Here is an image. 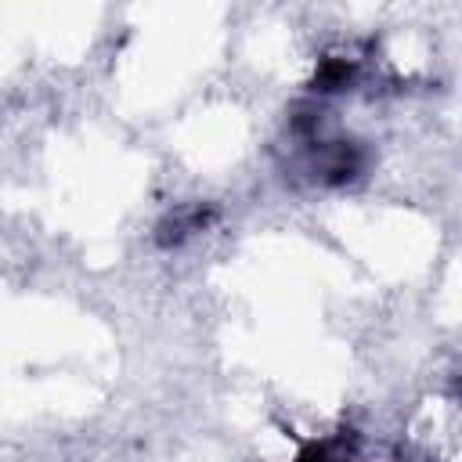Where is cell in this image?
I'll list each match as a JSON object with an SVG mask.
<instances>
[{"mask_svg":"<svg viewBox=\"0 0 462 462\" xmlns=\"http://www.w3.org/2000/svg\"><path fill=\"white\" fill-rule=\"evenodd\" d=\"M310 170L325 184H346L361 177L365 170V152L350 141H328V144H310Z\"/></svg>","mask_w":462,"mask_h":462,"instance_id":"obj_1","label":"cell"},{"mask_svg":"<svg viewBox=\"0 0 462 462\" xmlns=\"http://www.w3.org/2000/svg\"><path fill=\"white\" fill-rule=\"evenodd\" d=\"M209 220H213V209H209V206H180V209H173V213L155 227V242H159L162 249H173V245L188 242L191 235L206 231Z\"/></svg>","mask_w":462,"mask_h":462,"instance_id":"obj_2","label":"cell"},{"mask_svg":"<svg viewBox=\"0 0 462 462\" xmlns=\"http://www.w3.org/2000/svg\"><path fill=\"white\" fill-rule=\"evenodd\" d=\"M357 76V65L350 58H325L318 65V76H314V90L318 94H336V90H346Z\"/></svg>","mask_w":462,"mask_h":462,"instance_id":"obj_3","label":"cell"},{"mask_svg":"<svg viewBox=\"0 0 462 462\" xmlns=\"http://www.w3.org/2000/svg\"><path fill=\"white\" fill-rule=\"evenodd\" d=\"M296 462H350V455H343V440H321L307 444Z\"/></svg>","mask_w":462,"mask_h":462,"instance_id":"obj_4","label":"cell"}]
</instances>
